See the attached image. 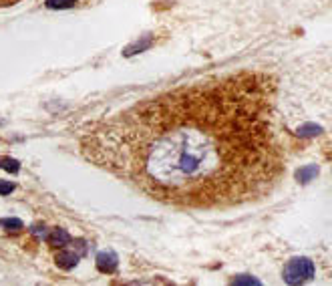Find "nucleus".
I'll list each match as a JSON object with an SVG mask.
<instances>
[{"instance_id":"obj_1","label":"nucleus","mask_w":332,"mask_h":286,"mask_svg":"<svg viewBox=\"0 0 332 286\" xmlns=\"http://www.w3.org/2000/svg\"><path fill=\"white\" fill-rule=\"evenodd\" d=\"M276 93V79L260 71L182 85L91 123L81 152L165 206L220 210L262 200L286 172Z\"/></svg>"},{"instance_id":"obj_2","label":"nucleus","mask_w":332,"mask_h":286,"mask_svg":"<svg viewBox=\"0 0 332 286\" xmlns=\"http://www.w3.org/2000/svg\"><path fill=\"white\" fill-rule=\"evenodd\" d=\"M314 270L316 268H314V262L310 258L298 256V258L288 260V264L284 266V280L288 284H304V282L312 280Z\"/></svg>"},{"instance_id":"obj_3","label":"nucleus","mask_w":332,"mask_h":286,"mask_svg":"<svg viewBox=\"0 0 332 286\" xmlns=\"http://www.w3.org/2000/svg\"><path fill=\"white\" fill-rule=\"evenodd\" d=\"M117 264H119V260H117V254H113V252H99V256H97V268L101 270V272H113L115 268H117Z\"/></svg>"},{"instance_id":"obj_4","label":"nucleus","mask_w":332,"mask_h":286,"mask_svg":"<svg viewBox=\"0 0 332 286\" xmlns=\"http://www.w3.org/2000/svg\"><path fill=\"white\" fill-rule=\"evenodd\" d=\"M79 258H81V254H77V252H73V250H63V252H59L57 254V264L61 266V268H65V270H71V268H75L77 264H79Z\"/></svg>"},{"instance_id":"obj_5","label":"nucleus","mask_w":332,"mask_h":286,"mask_svg":"<svg viewBox=\"0 0 332 286\" xmlns=\"http://www.w3.org/2000/svg\"><path fill=\"white\" fill-rule=\"evenodd\" d=\"M47 240L51 242V246H59V248L71 244V236H69V232L63 230V228H55L53 232H49V234H47Z\"/></svg>"},{"instance_id":"obj_6","label":"nucleus","mask_w":332,"mask_h":286,"mask_svg":"<svg viewBox=\"0 0 332 286\" xmlns=\"http://www.w3.org/2000/svg\"><path fill=\"white\" fill-rule=\"evenodd\" d=\"M151 45H153V39H151V37H145L143 41H137V43L129 45V47L123 51V55H125V57H133V55H137V53H143V51L149 49Z\"/></svg>"},{"instance_id":"obj_7","label":"nucleus","mask_w":332,"mask_h":286,"mask_svg":"<svg viewBox=\"0 0 332 286\" xmlns=\"http://www.w3.org/2000/svg\"><path fill=\"white\" fill-rule=\"evenodd\" d=\"M318 176V166L316 164H310V166H304L296 172V180L302 182V184H308L310 180H314Z\"/></svg>"},{"instance_id":"obj_8","label":"nucleus","mask_w":332,"mask_h":286,"mask_svg":"<svg viewBox=\"0 0 332 286\" xmlns=\"http://www.w3.org/2000/svg\"><path fill=\"white\" fill-rule=\"evenodd\" d=\"M0 170L11 172V174H19L21 172V164L13 158H0Z\"/></svg>"},{"instance_id":"obj_9","label":"nucleus","mask_w":332,"mask_h":286,"mask_svg":"<svg viewBox=\"0 0 332 286\" xmlns=\"http://www.w3.org/2000/svg\"><path fill=\"white\" fill-rule=\"evenodd\" d=\"M320 131H322V127L316 125V123H306V125L298 127V135H300V137H314V135H318Z\"/></svg>"},{"instance_id":"obj_10","label":"nucleus","mask_w":332,"mask_h":286,"mask_svg":"<svg viewBox=\"0 0 332 286\" xmlns=\"http://www.w3.org/2000/svg\"><path fill=\"white\" fill-rule=\"evenodd\" d=\"M0 226H3L5 230H13V232L25 228L23 220H19V218H3V220H0Z\"/></svg>"},{"instance_id":"obj_11","label":"nucleus","mask_w":332,"mask_h":286,"mask_svg":"<svg viewBox=\"0 0 332 286\" xmlns=\"http://www.w3.org/2000/svg\"><path fill=\"white\" fill-rule=\"evenodd\" d=\"M77 0H47V7L49 9H69V7H75Z\"/></svg>"},{"instance_id":"obj_12","label":"nucleus","mask_w":332,"mask_h":286,"mask_svg":"<svg viewBox=\"0 0 332 286\" xmlns=\"http://www.w3.org/2000/svg\"><path fill=\"white\" fill-rule=\"evenodd\" d=\"M15 192V184L13 182H5V180H0V196H9Z\"/></svg>"},{"instance_id":"obj_13","label":"nucleus","mask_w":332,"mask_h":286,"mask_svg":"<svg viewBox=\"0 0 332 286\" xmlns=\"http://www.w3.org/2000/svg\"><path fill=\"white\" fill-rule=\"evenodd\" d=\"M31 232H33L37 238H47V234H49L45 226H33V228H31Z\"/></svg>"},{"instance_id":"obj_14","label":"nucleus","mask_w":332,"mask_h":286,"mask_svg":"<svg viewBox=\"0 0 332 286\" xmlns=\"http://www.w3.org/2000/svg\"><path fill=\"white\" fill-rule=\"evenodd\" d=\"M236 284H260L256 278H250V276H244V278H234Z\"/></svg>"},{"instance_id":"obj_15","label":"nucleus","mask_w":332,"mask_h":286,"mask_svg":"<svg viewBox=\"0 0 332 286\" xmlns=\"http://www.w3.org/2000/svg\"><path fill=\"white\" fill-rule=\"evenodd\" d=\"M19 0H0V7H9V5H17Z\"/></svg>"}]
</instances>
